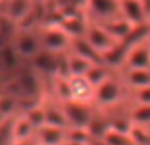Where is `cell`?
<instances>
[{"label":"cell","instance_id":"cell-1","mask_svg":"<svg viewBox=\"0 0 150 145\" xmlns=\"http://www.w3.org/2000/svg\"><path fill=\"white\" fill-rule=\"evenodd\" d=\"M130 102V91L125 86L119 71L96 87L95 107L101 111H112Z\"/></svg>","mask_w":150,"mask_h":145},{"label":"cell","instance_id":"cell-2","mask_svg":"<svg viewBox=\"0 0 150 145\" xmlns=\"http://www.w3.org/2000/svg\"><path fill=\"white\" fill-rule=\"evenodd\" d=\"M38 36L42 50L54 53V54H66L71 50L74 38L59 24H42V25H40Z\"/></svg>","mask_w":150,"mask_h":145},{"label":"cell","instance_id":"cell-3","mask_svg":"<svg viewBox=\"0 0 150 145\" xmlns=\"http://www.w3.org/2000/svg\"><path fill=\"white\" fill-rule=\"evenodd\" d=\"M11 44L24 62H29L42 50L38 36V28L17 29L13 37L11 38Z\"/></svg>","mask_w":150,"mask_h":145},{"label":"cell","instance_id":"cell-4","mask_svg":"<svg viewBox=\"0 0 150 145\" xmlns=\"http://www.w3.org/2000/svg\"><path fill=\"white\" fill-rule=\"evenodd\" d=\"M65 109L69 122V128H86L87 129L96 112V107L92 104H84L75 100L61 103Z\"/></svg>","mask_w":150,"mask_h":145},{"label":"cell","instance_id":"cell-5","mask_svg":"<svg viewBox=\"0 0 150 145\" xmlns=\"http://www.w3.org/2000/svg\"><path fill=\"white\" fill-rule=\"evenodd\" d=\"M86 12L91 20L98 23L113 20L121 16L120 0H86Z\"/></svg>","mask_w":150,"mask_h":145},{"label":"cell","instance_id":"cell-6","mask_svg":"<svg viewBox=\"0 0 150 145\" xmlns=\"http://www.w3.org/2000/svg\"><path fill=\"white\" fill-rule=\"evenodd\" d=\"M84 38L92 45V48L99 52L101 55L105 54L107 52L115 48L119 41L101 25L98 21H93L90 18V25H88V29L86 32Z\"/></svg>","mask_w":150,"mask_h":145},{"label":"cell","instance_id":"cell-7","mask_svg":"<svg viewBox=\"0 0 150 145\" xmlns=\"http://www.w3.org/2000/svg\"><path fill=\"white\" fill-rule=\"evenodd\" d=\"M34 7V0H4L3 5L0 7V15L18 28L32 15Z\"/></svg>","mask_w":150,"mask_h":145},{"label":"cell","instance_id":"cell-8","mask_svg":"<svg viewBox=\"0 0 150 145\" xmlns=\"http://www.w3.org/2000/svg\"><path fill=\"white\" fill-rule=\"evenodd\" d=\"M71 100L95 106L96 87L88 80L87 77H69Z\"/></svg>","mask_w":150,"mask_h":145},{"label":"cell","instance_id":"cell-9","mask_svg":"<svg viewBox=\"0 0 150 145\" xmlns=\"http://www.w3.org/2000/svg\"><path fill=\"white\" fill-rule=\"evenodd\" d=\"M120 12L125 20L134 26L149 23L142 0H120Z\"/></svg>","mask_w":150,"mask_h":145},{"label":"cell","instance_id":"cell-10","mask_svg":"<svg viewBox=\"0 0 150 145\" xmlns=\"http://www.w3.org/2000/svg\"><path fill=\"white\" fill-rule=\"evenodd\" d=\"M124 69H150V40L130 48Z\"/></svg>","mask_w":150,"mask_h":145},{"label":"cell","instance_id":"cell-11","mask_svg":"<svg viewBox=\"0 0 150 145\" xmlns=\"http://www.w3.org/2000/svg\"><path fill=\"white\" fill-rule=\"evenodd\" d=\"M119 72L130 92L150 86V69H124Z\"/></svg>","mask_w":150,"mask_h":145},{"label":"cell","instance_id":"cell-12","mask_svg":"<svg viewBox=\"0 0 150 145\" xmlns=\"http://www.w3.org/2000/svg\"><path fill=\"white\" fill-rule=\"evenodd\" d=\"M66 135H67V128L45 124L44 127L37 129L36 139L38 144L42 145H63L66 141Z\"/></svg>","mask_w":150,"mask_h":145},{"label":"cell","instance_id":"cell-13","mask_svg":"<svg viewBox=\"0 0 150 145\" xmlns=\"http://www.w3.org/2000/svg\"><path fill=\"white\" fill-rule=\"evenodd\" d=\"M59 25L73 38H79V37L86 36V32H87L88 25H90V17H88L87 12L76 16H71V17H63L61 18Z\"/></svg>","mask_w":150,"mask_h":145},{"label":"cell","instance_id":"cell-14","mask_svg":"<svg viewBox=\"0 0 150 145\" xmlns=\"http://www.w3.org/2000/svg\"><path fill=\"white\" fill-rule=\"evenodd\" d=\"M37 129L30 120L23 114H17L13 119V125H12V135H13V141H25L30 140V139L36 137Z\"/></svg>","mask_w":150,"mask_h":145},{"label":"cell","instance_id":"cell-15","mask_svg":"<svg viewBox=\"0 0 150 145\" xmlns=\"http://www.w3.org/2000/svg\"><path fill=\"white\" fill-rule=\"evenodd\" d=\"M70 52L82 55L83 58L91 61L92 63H104L103 55H101L99 52H96V50L92 48V45H91L84 37H79V38L73 40V45H71Z\"/></svg>","mask_w":150,"mask_h":145},{"label":"cell","instance_id":"cell-16","mask_svg":"<svg viewBox=\"0 0 150 145\" xmlns=\"http://www.w3.org/2000/svg\"><path fill=\"white\" fill-rule=\"evenodd\" d=\"M119 42L124 41L125 38L128 37V34L132 32V29L134 28L133 24H130L128 20H125L122 16L120 17H116L113 20H109V21H105V23H100Z\"/></svg>","mask_w":150,"mask_h":145},{"label":"cell","instance_id":"cell-17","mask_svg":"<svg viewBox=\"0 0 150 145\" xmlns=\"http://www.w3.org/2000/svg\"><path fill=\"white\" fill-rule=\"evenodd\" d=\"M95 63L91 61L83 58L82 55L75 54L73 52L67 53V74L69 77L74 75V77H86L90 69Z\"/></svg>","mask_w":150,"mask_h":145},{"label":"cell","instance_id":"cell-18","mask_svg":"<svg viewBox=\"0 0 150 145\" xmlns=\"http://www.w3.org/2000/svg\"><path fill=\"white\" fill-rule=\"evenodd\" d=\"M23 114L30 120V123L36 127V129L44 127L46 124V112H45V104H44V99L41 102L29 106L28 108H25L23 111Z\"/></svg>","mask_w":150,"mask_h":145},{"label":"cell","instance_id":"cell-19","mask_svg":"<svg viewBox=\"0 0 150 145\" xmlns=\"http://www.w3.org/2000/svg\"><path fill=\"white\" fill-rule=\"evenodd\" d=\"M129 116L133 124L150 128V104H137L132 102Z\"/></svg>","mask_w":150,"mask_h":145},{"label":"cell","instance_id":"cell-20","mask_svg":"<svg viewBox=\"0 0 150 145\" xmlns=\"http://www.w3.org/2000/svg\"><path fill=\"white\" fill-rule=\"evenodd\" d=\"M113 72H116V71H113L111 68H108L105 63H95V65L90 69V71L87 72L86 77L88 78V80H90L95 87H98L100 83H103L105 79H108Z\"/></svg>","mask_w":150,"mask_h":145},{"label":"cell","instance_id":"cell-21","mask_svg":"<svg viewBox=\"0 0 150 145\" xmlns=\"http://www.w3.org/2000/svg\"><path fill=\"white\" fill-rule=\"evenodd\" d=\"M15 116L5 117V119H3L0 122V145H12L13 143L12 125Z\"/></svg>","mask_w":150,"mask_h":145},{"label":"cell","instance_id":"cell-22","mask_svg":"<svg viewBox=\"0 0 150 145\" xmlns=\"http://www.w3.org/2000/svg\"><path fill=\"white\" fill-rule=\"evenodd\" d=\"M129 136L136 145H149L150 128L133 124L132 129H130V132H129Z\"/></svg>","mask_w":150,"mask_h":145},{"label":"cell","instance_id":"cell-23","mask_svg":"<svg viewBox=\"0 0 150 145\" xmlns=\"http://www.w3.org/2000/svg\"><path fill=\"white\" fill-rule=\"evenodd\" d=\"M91 135L86 128H67L66 141H74V143L88 144L91 140Z\"/></svg>","mask_w":150,"mask_h":145},{"label":"cell","instance_id":"cell-24","mask_svg":"<svg viewBox=\"0 0 150 145\" xmlns=\"http://www.w3.org/2000/svg\"><path fill=\"white\" fill-rule=\"evenodd\" d=\"M104 139L108 141L109 145H136L133 143L132 139H130L129 133L117 132V131H115V129L109 131Z\"/></svg>","mask_w":150,"mask_h":145},{"label":"cell","instance_id":"cell-25","mask_svg":"<svg viewBox=\"0 0 150 145\" xmlns=\"http://www.w3.org/2000/svg\"><path fill=\"white\" fill-rule=\"evenodd\" d=\"M130 100L137 104H150V86L130 92Z\"/></svg>","mask_w":150,"mask_h":145},{"label":"cell","instance_id":"cell-26","mask_svg":"<svg viewBox=\"0 0 150 145\" xmlns=\"http://www.w3.org/2000/svg\"><path fill=\"white\" fill-rule=\"evenodd\" d=\"M12 145H38L37 139H30V140H25V141H13Z\"/></svg>","mask_w":150,"mask_h":145},{"label":"cell","instance_id":"cell-27","mask_svg":"<svg viewBox=\"0 0 150 145\" xmlns=\"http://www.w3.org/2000/svg\"><path fill=\"white\" fill-rule=\"evenodd\" d=\"M88 145H109V143L105 140V139H91Z\"/></svg>","mask_w":150,"mask_h":145},{"label":"cell","instance_id":"cell-28","mask_svg":"<svg viewBox=\"0 0 150 145\" xmlns=\"http://www.w3.org/2000/svg\"><path fill=\"white\" fill-rule=\"evenodd\" d=\"M63 145H88V144H82V143H74V141H65Z\"/></svg>","mask_w":150,"mask_h":145},{"label":"cell","instance_id":"cell-29","mask_svg":"<svg viewBox=\"0 0 150 145\" xmlns=\"http://www.w3.org/2000/svg\"><path fill=\"white\" fill-rule=\"evenodd\" d=\"M36 3H45V4H49L50 0H34Z\"/></svg>","mask_w":150,"mask_h":145},{"label":"cell","instance_id":"cell-30","mask_svg":"<svg viewBox=\"0 0 150 145\" xmlns=\"http://www.w3.org/2000/svg\"><path fill=\"white\" fill-rule=\"evenodd\" d=\"M3 3H4V0H0V7L3 5Z\"/></svg>","mask_w":150,"mask_h":145},{"label":"cell","instance_id":"cell-31","mask_svg":"<svg viewBox=\"0 0 150 145\" xmlns=\"http://www.w3.org/2000/svg\"><path fill=\"white\" fill-rule=\"evenodd\" d=\"M149 145H150V140H149Z\"/></svg>","mask_w":150,"mask_h":145},{"label":"cell","instance_id":"cell-32","mask_svg":"<svg viewBox=\"0 0 150 145\" xmlns=\"http://www.w3.org/2000/svg\"><path fill=\"white\" fill-rule=\"evenodd\" d=\"M50 1H53V0H50ZM50 1H49V3H50Z\"/></svg>","mask_w":150,"mask_h":145},{"label":"cell","instance_id":"cell-33","mask_svg":"<svg viewBox=\"0 0 150 145\" xmlns=\"http://www.w3.org/2000/svg\"><path fill=\"white\" fill-rule=\"evenodd\" d=\"M38 145H42V144H38Z\"/></svg>","mask_w":150,"mask_h":145}]
</instances>
